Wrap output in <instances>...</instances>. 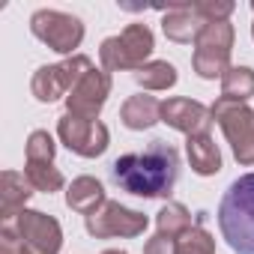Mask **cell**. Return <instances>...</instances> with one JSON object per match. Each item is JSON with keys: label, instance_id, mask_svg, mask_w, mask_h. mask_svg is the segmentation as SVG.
Here are the masks:
<instances>
[{"label": "cell", "instance_id": "6da1fadb", "mask_svg": "<svg viewBox=\"0 0 254 254\" xmlns=\"http://www.w3.org/2000/svg\"><path fill=\"white\" fill-rule=\"evenodd\" d=\"M114 183L138 197H171L177 177H180V153L165 144L153 141L144 153H126L111 165Z\"/></svg>", "mask_w": 254, "mask_h": 254}, {"label": "cell", "instance_id": "7a4b0ae2", "mask_svg": "<svg viewBox=\"0 0 254 254\" xmlns=\"http://www.w3.org/2000/svg\"><path fill=\"white\" fill-rule=\"evenodd\" d=\"M218 227L236 254H254V174L230 183L218 203Z\"/></svg>", "mask_w": 254, "mask_h": 254}, {"label": "cell", "instance_id": "3957f363", "mask_svg": "<svg viewBox=\"0 0 254 254\" xmlns=\"http://www.w3.org/2000/svg\"><path fill=\"white\" fill-rule=\"evenodd\" d=\"M153 54V30L147 24H129L120 36H108L99 48V60L105 72H123V69H141L147 66V57Z\"/></svg>", "mask_w": 254, "mask_h": 254}, {"label": "cell", "instance_id": "277c9868", "mask_svg": "<svg viewBox=\"0 0 254 254\" xmlns=\"http://www.w3.org/2000/svg\"><path fill=\"white\" fill-rule=\"evenodd\" d=\"M212 120L221 126L224 138L230 141L233 159L239 165H254V111L245 102L218 99L212 105Z\"/></svg>", "mask_w": 254, "mask_h": 254}, {"label": "cell", "instance_id": "5b68a950", "mask_svg": "<svg viewBox=\"0 0 254 254\" xmlns=\"http://www.w3.org/2000/svg\"><path fill=\"white\" fill-rule=\"evenodd\" d=\"M230 51H233V24L230 21H215L197 36L191 66L206 81L224 78V72L230 69Z\"/></svg>", "mask_w": 254, "mask_h": 254}, {"label": "cell", "instance_id": "8992f818", "mask_svg": "<svg viewBox=\"0 0 254 254\" xmlns=\"http://www.w3.org/2000/svg\"><path fill=\"white\" fill-rule=\"evenodd\" d=\"M93 69L90 57L84 54H75V57H66L63 63H54V66H39L33 81H30V93L39 99V102H57V99H69V93L84 81V75Z\"/></svg>", "mask_w": 254, "mask_h": 254}, {"label": "cell", "instance_id": "52a82bcc", "mask_svg": "<svg viewBox=\"0 0 254 254\" xmlns=\"http://www.w3.org/2000/svg\"><path fill=\"white\" fill-rule=\"evenodd\" d=\"M150 218L138 209L123 206L120 200H105L96 212L84 218V227L96 239H114V236H141L147 230Z\"/></svg>", "mask_w": 254, "mask_h": 254}, {"label": "cell", "instance_id": "ba28073f", "mask_svg": "<svg viewBox=\"0 0 254 254\" xmlns=\"http://www.w3.org/2000/svg\"><path fill=\"white\" fill-rule=\"evenodd\" d=\"M30 30H33V36L39 42H45L57 54H72L81 45V39H84V24L75 15L60 12V9H39V12H33Z\"/></svg>", "mask_w": 254, "mask_h": 254}, {"label": "cell", "instance_id": "9c48e42d", "mask_svg": "<svg viewBox=\"0 0 254 254\" xmlns=\"http://www.w3.org/2000/svg\"><path fill=\"white\" fill-rule=\"evenodd\" d=\"M57 135H60V141H63L72 153H78V156H84V159L102 156V153L108 150V141H111L105 123H99V120H84V117H75V114H69V111H66V114L60 117V123H57Z\"/></svg>", "mask_w": 254, "mask_h": 254}, {"label": "cell", "instance_id": "30bf717a", "mask_svg": "<svg viewBox=\"0 0 254 254\" xmlns=\"http://www.w3.org/2000/svg\"><path fill=\"white\" fill-rule=\"evenodd\" d=\"M15 230L21 239V254H57L63 245L60 221L39 209H24L15 218Z\"/></svg>", "mask_w": 254, "mask_h": 254}, {"label": "cell", "instance_id": "8fae6325", "mask_svg": "<svg viewBox=\"0 0 254 254\" xmlns=\"http://www.w3.org/2000/svg\"><path fill=\"white\" fill-rule=\"evenodd\" d=\"M108 96H111V75H108L105 69H96V66H93V69L84 75V81L69 93L66 111L75 114V117H84V120H96L99 111L105 108Z\"/></svg>", "mask_w": 254, "mask_h": 254}, {"label": "cell", "instance_id": "7c38bea8", "mask_svg": "<svg viewBox=\"0 0 254 254\" xmlns=\"http://www.w3.org/2000/svg\"><path fill=\"white\" fill-rule=\"evenodd\" d=\"M162 123L183 132L186 138L209 135L212 108H206L203 102H194V99H168V102H162Z\"/></svg>", "mask_w": 254, "mask_h": 254}, {"label": "cell", "instance_id": "4fadbf2b", "mask_svg": "<svg viewBox=\"0 0 254 254\" xmlns=\"http://www.w3.org/2000/svg\"><path fill=\"white\" fill-rule=\"evenodd\" d=\"M209 27L200 3H189V0H180V3H171L165 18H162V30L168 39L174 42H197V36Z\"/></svg>", "mask_w": 254, "mask_h": 254}, {"label": "cell", "instance_id": "5bb4252c", "mask_svg": "<svg viewBox=\"0 0 254 254\" xmlns=\"http://www.w3.org/2000/svg\"><path fill=\"white\" fill-rule=\"evenodd\" d=\"M33 194V186L18 171L0 174V224H15V218L27 209V200Z\"/></svg>", "mask_w": 254, "mask_h": 254}, {"label": "cell", "instance_id": "9a60e30c", "mask_svg": "<svg viewBox=\"0 0 254 254\" xmlns=\"http://www.w3.org/2000/svg\"><path fill=\"white\" fill-rule=\"evenodd\" d=\"M120 120L126 129L132 132H144V129H153V126L162 120V102L156 96H129L120 108Z\"/></svg>", "mask_w": 254, "mask_h": 254}, {"label": "cell", "instance_id": "2e32d148", "mask_svg": "<svg viewBox=\"0 0 254 254\" xmlns=\"http://www.w3.org/2000/svg\"><path fill=\"white\" fill-rule=\"evenodd\" d=\"M105 200H108L105 197V186L96 177H78V180H72V186L66 191V206L75 209V212H81L84 218L90 212H96Z\"/></svg>", "mask_w": 254, "mask_h": 254}, {"label": "cell", "instance_id": "e0dca14e", "mask_svg": "<svg viewBox=\"0 0 254 254\" xmlns=\"http://www.w3.org/2000/svg\"><path fill=\"white\" fill-rule=\"evenodd\" d=\"M186 153L191 162V171L200 177H212L221 171V153L212 141V135H194L186 141Z\"/></svg>", "mask_w": 254, "mask_h": 254}, {"label": "cell", "instance_id": "ac0fdd59", "mask_svg": "<svg viewBox=\"0 0 254 254\" xmlns=\"http://www.w3.org/2000/svg\"><path fill=\"white\" fill-rule=\"evenodd\" d=\"M254 96V69L248 66H230L221 78V99L227 102H245Z\"/></svg>", "mask_w": 254, "mask_h": 254}, {"label": "cell", "instance_id": "d6986e66", "mask_svg": "<svg viewBox=\"0 0 254 254\" xmlns=\"http://www.w3.org/2000/svg\"><path fill=\"white\" fill-rule=\"evenodd\" d=\"M135 81L144 90H171L177 84V69L168 60H150L147 66L135 72Z\"/></svg>", "mask_w": 254, "mask_h": 254}, {"label": "cell", "instance_id": "ffe728a7", "mask_svg": "<svg viewBox=\"0 0 254 254\" xmlns=\"http://www.w3.org/2000/svg\"><path fill=\"white\" fill-rule=\"evenodd\" d=\"M24 177L33 186V191H45V194L60 191L63 183H66L63 174L54 168V162H27L24 165Z\"/></svg>", "mask_w": 254, "mask_h": 254}, {"label": "cell", "instance_id": "44dd1931", "mask_svg": "<svg viewBox=\"0 0 254 254\" xmlns=\"http://www.w3.org/2000/svg\"><path fill=\"white\" fill-rule=\"evenodd\" d=\"M156 224H159V233H165V236H171V239H180L189 227H194V224H191V212H189L183 203H168V206H162Z\"/></svg>", "mask_w": 254, "mask_h": 254}, {"label": "cell", "instance_id": "7402d4cb", "mask_svg": "<svg viewBox=\"0 0 254 254\" xmlns=\"http://www.w3.org/2000/svg\"><path fill=\"white\" fill-rule=\"evenodd\" d=\"M177 254H215V239L200 224H194L177 239Z\"/></svg>", "mask_w": 254, "mask_h": 254}, {"label": "cell", "instance_id": "603a6c76", "mask_svg": "<svg viewBox=\"0 0 254 254\" xmlns=\"http://www.w3.org/2000/svg\"><path fill=\"white\" fill-rule=\"evenodd\" d=\"M54 153H57V144L45 129L30 132V138H27V162H54Z\"/></svg>", "mask_w": 254, "mask_h": 254}, {"label": "cell", "instance_id": "cb8c5ba5", "mask_svg": "<svg viewBox=\"0 0 254 254\" xmlns=\"http://www.w3.org/2000/svg\"><path fill=\"white\" fill-rule=\"evenodd\" d=\"M0 254H21V239L15 224H0Z\"/></svg>", "mask_w": 254, "mask_h": 254}, {"label": "cell", "instance_id": "d4e9b609", "mask_svg": "<svg viewBox=\"0 0 254 254\" xmlns=\"http://www.w3.org/2000/svg\"><path fill=\"white\" fill-rule=\"evenodd\" d=\"M144 254H177V239H171L165 233H156L153 239H147Z\"/></svg>", "mask_w": 254, "mask_h": 254}, {"label": "cell", "instance_id": "484cf974", "mask_svg": "<svg viewBox=\"0 0 254 254\" xmlns=\"http://www.w3.org/2000/svg\"><path fill=\"white\" fill-rule=\"evenodd\" d=\"M102 254H126V251H120V248H111V251H102Z\"/></svg>", "mask_w": 254, "mask_h": 254}, {"label": "cell", "instance_id": "4316f807", "mask_svg": "<svg viewBox=\"0 0 254 254\" xmlns=\"http://www.w3.org/2000/svg\"><path fill=\"white\" fill-rule=\"evenodd\" d=\"M251 9H254V3H251ZM251 36H254V24H251Z\"/></svg>", "mask_w": 254, "mask_h": 254}]
</instances>
